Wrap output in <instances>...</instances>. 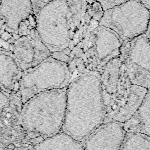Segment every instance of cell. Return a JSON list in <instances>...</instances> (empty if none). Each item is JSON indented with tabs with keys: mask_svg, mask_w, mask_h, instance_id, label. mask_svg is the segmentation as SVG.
I'll list each match as a JSON object with an SVG mask.
<instances>
[{
	"mask_svg": "<svg viewBox=\"0 0 150 150\" xmlns=\"http://www.w3.org/2000/svg\"><path fill=\"white\" fill-rule=\"evenodd\" d=\"M104 107L97 72L79 74L66 87V107L62 131L83 142L103 124Z\"/></svg>",
	"mask_w": 150,
	"mask_h": 150,
	"instance_id": "6da1fadb",
	"label": "cell"
},
{
	"mask_svg": "<svg viewBox=\"0 0 150 150\" xmlns=\"http://www.w3.org/2000/svg\"><path fill=\"white\" fill-rule=\"evenodd\" d=\"M66 107V87L40 93L24 103L21 123L29 132L53 136L63 129Z\"/></svg>",
	"mask_w": 150,
	"mask_h": 150,
	"instance_id": "7a4b0ae2",
	"label": "cell"
},
{
	"mask_svg": "<svg viewBox=\"0 0 150 150\" xmlns=\"http://www.w3.org/2000/svg\"><path fill=\"white\" fill-rule=\"evenodd\" d=\"M36 23L40 39L51 53L69 47L70 13L66 0H54L45 5L36 15Z\"/></svg>",
	"mask_w": 150,
	"mask_h": 150,
	"instance_id": "3957f363",
	"label": "cell"
},
{
	"mask_svg": "<svg viewBox=\"0 0 150 150\" xmlns=\"http://www.w3.org/2000/svg\"><path fill=\"white\" fill-rule=\"evenodd\" d=\"M71 78L68 64L50 56L23 71L19 89L21 100L25 103L40 93L65 88Z\"/></svg>",
	"mask_w": 150,
	"mask_h": 150,
	"instance_id": "277c9868",
	"label": "cell"
},
{
	"mask_svg": "<svg viewBox=\"0 0 150 150\" xmlns=\"http://www.w3.org/2000/svg\"><path fill=\"white\" fill-rule=\"evenodd\" d=\"M150 21V11L139 0H129L104 11L99 25L116 33L123 43L144 35Z\"/></svg>",
	"mask_w": 150,
	"mask_h": 150,
	"instance_id": "5b68a950",
	"label": "cell"
},
{
	"mask_svg": "<svg viewBox=\"0 0 150 150\" xmlns=\"http://www.w3.org/2000/svg\"><path fill=\"white\" fill-rule=\"evenodd\" d=\"M147 91L148 89L131 83L124 66L115 92L102 95L105 113L103 124L112 121L124 123L130 119L139 108Z\"/></svg>",
	"mask_w": 150,
	"mask_h": 150,
	"instance_id": "8992f818",
	"label": "cell"
},
{
	"mask_svg": "<svg viewBox=\"0 0 150 150\" xmlns=\"http://www.w3.org/2000/svg\"><path fill=\"white\" fill-rule=\"evenodd\" d=\"M122 40L113 30L98 26L91 33L86 50L80 62L79 68L83 73H101L111 60L118 57Z\"/></svg>",
	"mask_w": 150,
	"mask_h": 150,
	"instance_id": "52a82bcc",
	"label": "cell"
},
{
	"mask_svg": "<svg viewBox=\"0 0 150 150\" xmlns=\"http://www.w3.org/2000/svg\"><path fill=\"white\" fill-rule=\"evenodd\" d=\"M119 57L131 83L150 88V42L145 34L123 43Z\"/></svg>",
	"mask_w": 150,
	"mask_h": 150,
	"instance_id": "ba28073f",
	"label": "cell"
},
{
	"mask_svg": "<svg viewBox=\"0 0 150 150\" xmlns=\"http://www.w3.org/2000/svg\"><path fill=\"white\" fill-rule=\"evenodd\" d=\"M8 51L16 59L23 71L36 66L52 54L41 40L36 27L11 40Z\"/></svg>",
	"mask_w": 150,
	"mask_h": 150,
	"instance_id": "9c48e42d",
	"label": "cell"
},
{
	"mask_svg": "<svg viewBox=\"0 0 150 150\" xmlns=\"http://www.w3.org/2000/svg\"><path fill=\"white\" fill-rule=\"evenodd\" d=\"M36 16L31 0H2L0 5V33L18 35L21 25Z\"/></svg>",
	"mask_w": 150,
	"mask_h": 150,
	"instance_id": "30bf717a",
	"label": "cell"
},
{
	"mask_svg": "<svg viewBox=\"0 0 150 150\" xmlns=\"http://www.w3.org/2000/svg\"><path fill=\"white\" fill-rule=\"evenodd\" d=\"M125 134L123 123H104L83 142L84 150H120Z\"/></svg>",
	"mask_w": 150,
	"mask_h": 150,
	"instance_id": "8fae6325",
	"label": "cell"
},
{
	"mask_svg": "<svg viewBox=\"0 0 150 150\" xmlns=\"http://www.w3.org/2000/svg\"><path fill=\"white\" fill-rule=\"evenodd\" d=\"M23 73L12 54L7 50H0V88L9 96L16 90L19 93Z\"/></svg>",
	"mask_w": 150,
	"mask_h": 150,
	"instance_id": "7c38bea8",
	"label": "cell"
},
{
	"mask_svg": "<svg viewBox=\"0 0 150 150\" xmlns=\"http://www.w3.org/2000/svg\"><path fill=\"white\" fill-rule=\"evenodd\" d=\"M126 132L141 133L150 137V88L133 116L123 123Z\"/></svg>",
	"mask_w": 150,
	"mask_h": 150,
	"instance_id": "4fadbf2b",
	"label": "cell"
},
{
	"mask_svg": "<svg viewBox=\"0 0 150 150\" xmlns=\"http://www.w3.org/2000/svg\"><path fill=\"white\" fill-rule=\"evenodd\" d=\"M124 66L120 59L116 57L110 61L100 73L102 95H110L117 90Z\"/></svg>",
	"mask_w": 150,
	"mask_h": 150,
	"instance_id": "5bb4252c",
	"label": "cell"
},
{
	"mask_svg": "<svg viewBox=\"0 0 150 150\" xmlns=\"http://www.w3.org/2000/svg\"><path fill=\"white\" fill-rule=\"evenodd\" d=\"M33 150H84V148L82 142L60 132L37 144Z\"/></svg>",
	"mask_w": 150,
	"mask_h": 150,
	"instance_id": "9a60e30c",
	"label": "cell"
},
{
	"mask_svg": "<svg viewBox=\"0 0 150 150\" xmlns=\"http://www.w3.org/2000/svg\"><path fill=\"white\" fill-rule=\"evenodd\" d=\"M120 150H150V137L141 133L126 132Z\"/></svg>",
	"mask_w": 150,
	"mask_h": 150,
	"instance_id": "2e32d148",
	"label": "cell"
},
{
	"mask_svg": "<svg viewBox=\"0 0 150 150\" xmlns=\"http://www.w3.org/2000/svg\"><path fill=\"white\" fill-rule=\"evenodd\" d=\"M101 5L103 10L106 11L116 5L121 4L129 0H96Z\"/></svg>",
	"mask_w": 150,
	"mask_h": 150,
	"instance_id": "e0dca14e",
	"label": "cell"
},
{
	"mask_svg": "<svg viewBox=\"0 0 150 150\" xmlns=\"http://www.w3.org/2000/svg\"><path fill=\"white\" fill-rule=\"evenodd\" d=\"M10 96L0 88V112L9 104Z\"/></svg>",
	"mask_w": 150,
	"mask_h": 150,
	"instance_id": "ac0fdd59",
	"label": "cell"
},
{
	"mask_svg": "<svg viewBox=\"0 0 150 150\" xmlns=\"http://www.w3.org/2000/svg\"><path fill=\"white\" fill-rule=\"evenodd\" d=\"M33 7L34 13L36 15L40 9L49 2L54 0H31Z\"/></svg>",
	"mask_w": 150,
	"mask_h": 150,
	"instance_id": "d6986e66",
	"label": "cell"
},
{
	"mask_svg": "<svg viewBox=\"0 0 150 150\" xmlns=\"http://www.w3.org/2000/svg\"><path fill=\"white\" fill-rule=\"evenodd\" d=\"M150 11V0H139Z\"/></svg>",
	"mask_w": 150,
	"mask_h": 150,
	"instance_id": "ffe728a7",
	"label": "cell"
},
{
	"mask_svg": "<svg viewBox=\"0 0 150 150\" xmlns=\"http://www.w3.org/2000/svg\"><path fill=\"white\" fill-rule=\"evenodd\" d=\"M145 35H146V36L147 37V38H148V39L149 40V41L150 42V21H149V22L148 29H147V30H146V32Z\"/></svg>",
	"mask_w": 150,
	"mask_h": 150,
	"instance_id": "44dd1931",
	"label": "cell"
},
{
	"mask_svg": "<svg viewBox=\"0 0 150 150\" xmlns=\"http://www.w3.org/2000/svg\"><path fill=\"white\" fill-rule=\"evenodd\" d=\"M89 4H91L93 2L95 1V0H86Z\"/></svg>",
	"mask_w": 150,
	"mask_h": 150,
	"instance_id": "7402d4cb",
	"label": "cell"
}]
</instances>
